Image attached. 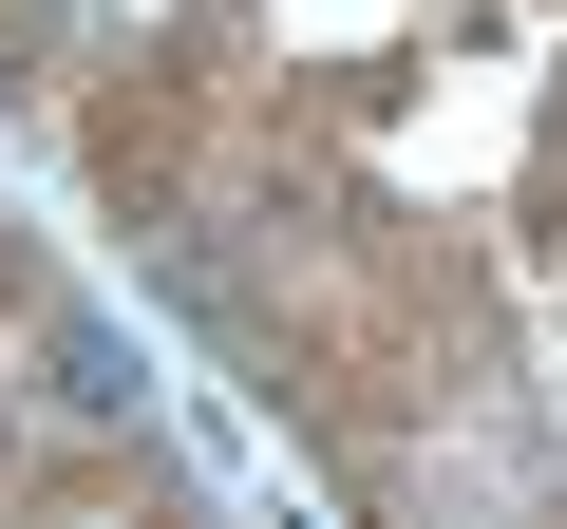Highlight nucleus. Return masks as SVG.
Here are the masks:
<instances>
[{"mask_svg": "<svg viewBox=\"0 0 567 529\" xmlns=\"http://www.w3.org/2000/svg\"><path fill=\"white\" fill-rule=\"evenodd\" d=\"M39 397H58V416H133V397H152V360H133L95 303H58V322H39Z\"/></svg>", "mask_w": 567, "mask_h": 529, "instance_id": "1", "label": "nucleus"}]
</instances>
